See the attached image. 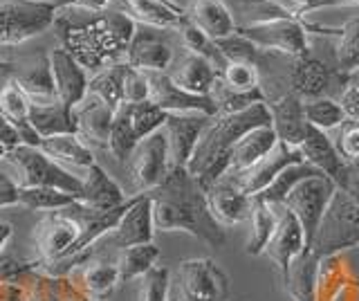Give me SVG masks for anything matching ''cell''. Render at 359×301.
<instances>
[{
    "label": "cell",
    "instance_id": "24",
    "mask_svg": "<svg viewBox=\"0 0 359 301\" xmlns=\"http://www.w3.org/2000/svg\"><path fill=\"white\" fill-rule=\"evenodd\" d=\"M207 203L213 218H216L222 227L238 225L245 218H250L252 211V198L245 196L238 187H236L229 175L220 178L216 185L207 189Z\"/></svg>",
    "mask_w": 359,
    "mask_h": 301
},
{
    "label": "cell",
    "instance_id": "8",
    "mask_svg": "<svg viewBox=\"0 0 359 301\" xmlns=\"http://www.w3.org/2000/svg\"><path fill=\"white\" fill-rule=\"evenodd\" d=\"M236 32L243 34L245 39H250L263 52L285 54V57L292 59L310 54L308 27L297 18H278V20H265V23H254V25H241L236 27Z\"/></svg>",
    "mask_w": 359,
    "mask_h": 301
},
{
    "label": "cell",
    "instance_id": "29",
    "mask_svg": "<svg viewBox=\"0 0 359 301\" xmlns=\"http://www.w3.org/2000/svg\"><path fill=\"white\" fill-rule=\"evenodd\" d=\"M0 115L16 128L22 144L39 147L41 138L36 135V131H34L29 124V102L11 76H7L3 88H0Z\"/></svg>",
    "mask_w": 359,
    "mask_h": 301
},
{
    "label": "cell",
    "instance_id": "12",
    "mask_svg": "<svg viewBox=\"0 0 359 301\" xmlns=\"http://www.w3.org/2000/svg\"><path fill=\"white\" fill-rule=\"evenodd\" d=\"M153 205L149 194H137V200L133 203V207L121 216V220L112 227L108 234H104L95 245L93 252L97 248H115V250H126L133 245H144V243H153Z\"/></svg>",
    "mask_w": 359,
    "mask_h": 301
},
{
    "label": "cell",
    "instance_id": "20",
    "mask_svg": "<svg viewBox=\"0 0 359 301\" xmlns=\"http://www.w3.org/2000/svg\"><path fill=\"white\" fill-rule=\"evenodd\" d=\"M9 76L18 83V88L22 91V95L27 97L29 104L45 106V104L59 102L48 54H39V57L22 63L20 68H14V63H11Z\"/></svg>",
    "mask_w": 359,
    "mask_h": 301
},
{
    "label": "cell",
    "instance_id": "55",
    "mask_svg": "<svg viewBox=\"0 0 359 301\" xmlns=\"http://www.w3.org/2000/svg\"><path fill=\"white\" fill-rule=\"evenodd\" d=\"M0 301H22V288L14 281H0Z\"/></svg>",
    "mask_w": 359,
    "mask_h": 301
},
{
    "label": "cell",
    "instance_id": "62",
    "mask_svg": "<svg viewBox=\"0 0 359 301\" xmlns=\"http://www.w3.org/2000/svg\"><path fill=\"white\" fill-rule=\"evenodd\" d=\"M355 164H357V169H359V162H355Z\"/></svg>",
    "mask_w": 359,
    "mask_h": 301
},
{
    "label": "cell",
    "instance_id": "57",
    "mask_svg": "<svg viewBox=\"0 0 359 301\" xmlns=\"http://www.w3.org/2000/svg\"><path fill=\"white\" fill-rule=\"evenodd\" d=\"M341 79H344V86H351V88H357V91H359V68L341 74Z\"/></svg>",
    "mask_w": 359,
    "mask_h": 301
},
{
    "label": "cell",
    "instance_id": "30",
    "mask_svg": "<svg viewBox=\"0 0 359 301\" xmlns=\"http://www.w3.org/2000/svg\"><path fill=\"white\" fill-rule=\"evenodd\" d=\"M123 3H126V14L135 23L155 29H177L187 16V12L171 0H123Z\"/></svg>",
    "mask_w": 359,
    "mask_h": 301
},
{
    "label": "cell",
    "instance_id": "27",
    "mask_svg": "<svg viewBox=\"0 0 359 301\" xmlns=\"http://www.w3.org/2000/svg\"><path fill=\"white\" fill-rule=\"evenodd\" d=\"M81 182H83V192H81V198H79V203L88 209L108 211V209H115V207L123 205L128 200L126 194H123V189L112 180L97 162L83 171Z\"/></svg>",
    "mask_w": 359,
    "mask_h": 301
},
{
    "label": "cell",
    "instance_id": "40",
    "mask_svg": "<svg viewBox=\"0 0 359 301\" xmlns=\"http://www.w3.org/2000/svg\"><path fill=\"white\" fill-rule=\"evenodd\" d=\"M135 147H137V138H135V131L130 124L128 108H126V104H121L115 110V117H112L108 151L112 153V158H115L117 162H126V160H130Z\"/></svg>",
    "mask_w": 359,
    "mask_h": 301
},
{
    "label": "cell",
    "instance_id": "53",
    "mask_svg": "<svg viewBox=\"0 0 359 301\" xmlns=\"http://www.w3.org/2000/svg\"><path fill=\"white\" fill-rule=\"evenodd\" d=\"M56 9L74 7V9H88V12H104L112 0H52Z\"/></svg>",
    "mask_w": 359,
    "mask_h": 301
},
{
    "label": "cell",
    "instance_id": "38",
    "mask_svg": "<svg viewBox=\"0 0 359 301\" xmlns=\"http://www.w3.org/2000/svg\"><path fill=\"white\" fill-rule=\"evenodd\" d=\"M160 259V248L155 243H144V245H133V248L121 250L117 259V270H119V281H130L146 274L153 265H157Z\"/></svg>",
    "mask_w": 359,
    "mask_h": 301
},
{
    "label": "cell",
    "instance_id": "46",
    "mask_svg": "<svg viewBox=\"0 0 359 301\" xmlns=\"http://www.w3.org/2000/svg\"><path fill=\"white\" fill-rule=\"evenodd\" d=\"M128 108V117H130V124L135 131V138H137V144L149 138L151 133L160 131L166 121V115L162 108H157L151 102H140V104H126Z\"/></svg>",
    "mask_w": 359,
    "mask_h": 301
},
{
    "label": "cell",
    "instance_id": "4",
    "mask_svg": "<svg viewBox=\"0 0 359 301\" xmlns=\"http://www.w3.org/2000/svg\"><path fill=\"white\" fill-rule=\"evenodd\" d=\"M359 248V192L334 189L330 205L314 234L310 254L319 261L328 256Z\"/></svg>",
    "mask_w": 359,
    "mask_h": 301
},
{
    "label": "cell",
    "instance_id": "3",
    "mask_svg": "<svg viewBox=\"0 0 359 301\" xmlns=\"http://www.w3.org/2000/svg\"><path fill=\"white\" fill-rule=\"evenodd\" d=\"M272 126V113L267 102L252 104L250 108L231 115L211 117L209 126L200 135V142L187 164V171L205 189L216 185L231 171V149L243 135L254 128Z\"/></svg>",
    "mask_w": 359,
    "mask_h": 301
},
{
    "label": "cell",
    "instance_id": "28",
    "mask_svg": "<svg viewBox=\"0 0 359 301\" xmlns=\"http://www.w3.org/2000/svg\"><path fill=\"white\" fill-rule=\"evenodd\" d=\"M187 18L213 41L231 36L236 27H238L233 20V14L222 0H191L187 9Z\"/></svg>",
    "mask_w": 359,
    "mask_h": 301
},
{
    "label": "cell",
    "instance_id": "48",
    "mask_svg": "<svg viewBox=\"0 0 359 301\" xmlns=\"http://www.w3.org/2000/svg\"><path fill=\"white\" fill-rule=\"evenodd\" d=\"M140 102H149V81H146L144 70L130 68L128 65L126 76H123V104H140Z\"/></svg>",
    "mask_w": 359,
    "mask_h": 301
},
{
    "label": "cell",
    "instance_id": "23",
    "mask_svg": "<svg viewBox=\"0 0 359 301\" xmlns=\"http://www.w3.org/2000/svg\"><path fill=\"white\" fill-rule=\"evenodd\" d=\"M67 276L72 279V283L90 301H106L121 283L117 263H110L106 259H95V254L86 259L81 265H76L74 270L67 272Z\"/></svg>",
    "mask_w": 359,
    "mask_h": 301
},
{
    "label": "cell",
    "instance_id": "47",
    "mask_svg": "<svg viewBox=\"0 0 359 301\" xmlns=\"http://www.w3.org/2000/svg\"><path fill=\"white\" fill-rule=\"evenodd\" d=\"M171 272L164 265H153L140 276V301H168Z\"/></svg>",
    "mask_w": 359,
    "mask_h": 301
},
{
    "label": "cell",
    "instance_id": "21",
    "mask_svg": "<svg viewBox=\"0 0 359 301\" xmlns=\"http://www.w3.org/2000/svg\"><path fill=\"white\" fill-rule=\"evenodd\" d=\"M267 108L272 113V128L278 142L299 149L308 131V121L303 115V99L287 91L274 99H267Z\"/></svg>",
    "mask_w": 359,
    "mask_h": 301
},
{
    "label": "cell",
    "instance_id": "16",
    "mask_svg": "<svg viewBox=\"0 0 359 301\" xmlns=\"http://www.w3.org/2000/svg\"><path fill=\"white\" fill-rule=\"evenodd\" d=\"M299 162H306L301 151L278 142L274 151L265 155L261 162H256L254 166H250V169H245V171H229L227 175L245 196L252 198L258 192H263V189L272 182L280 171L287 169L290 164H299Z\"/></svg>",
    "mask_w": 359,
    "mask_h": 301
},
{
    "label": "cell",
    "instance_id": "10",
    "mask_svg": "<svg viewBox=\"0 0 359 301\" xmlns=\"http://www.w3.org/2000/svg\"><path fill=\"white\" fill-rule=\"evenodd\" d=\"M168 171H171V162H168V147L164 131H155L149 138H144L130 155V178L133 187L137 194H149L155 187H160Z\"/></svg>",
    "mask_w": 359,
    "mask_h": 301
},
{
    "label": "cell",
    "instance_id": "43",
    "mask_svg": "<svg viewBox=\"0 0 359 301\" xmlns=\"http://www.w3.org/2000/svg\"><path fill=\"white\" fill-rule=\"evenodd\" d=\"M220 83L231 93L254 95L261 91V70L252 63H227L220 72ZM265 95V93H263Z\"/></svg>",
    "mask_w": 359,
    "mask_h": 301
},
{
    "label": "cell",
    "instance_id": "26",
    "mask_svg": "<svg viewBox=\"0 0 359 301\" xmlns=\"http://www.w3.org/2000/svg\"><path fill=\"white\" fill-rule=\"evenodd\" d=\"M166 72L177 88H182V91L191 95H200V97H211L213 86L220 79L218 70L213 68L207 59L198 57L194 52H184V57Z\"/></svg>",
    "mask_w": 359,
    "mask_h": 301
},
{
    "label": "cell",
    "instance_id": "59",
    "mask_svg": "<svg viewBox=\"0 0 359 301\" xmlns=\"http://www.w3.org/2000/svg\"><path fill=\"white\" fill-rule=\"evenodd\" d=\"M339 5H359V0H339Z\"/></svg>",
    "mask_w": 359,
    "mask_h": 301
},
{
    "label": "cell",
    "instance_id": "49",
    "mask_svg": "<svg viewBox=\"0 0 359 301\" xmlns=\"http://www.w3.org/2000/svg\"><path fill=\"white\" fill-rule=\"evenodd\" d=\"M334 147L346 162H359V124L346 121L339 138L334 140Z\"/></svg>",
    "mask_w": 359,
    "mask_h": 301
},
{
    "label": "cell",
    "instance_id": "19",
    "mask_svg": "<svg viewBox=\"0 0 359 301\" xmlns=\"http://www.w3.org/2000/svg\"><path fill=\"white\" fill-rule=\"evenodd\" d=\"M16 283L22 288V301H90L67 274L54 276L39 267L25 270Z\"/></svg>",
    "mask_w": 359,
    "mask_h": 301
},
{
    "label": "cell",
    "instance_id": "39",
    "mask_svg": "<svg viewBox=\"0 0 359 301\" xmlns=\"http://www.w3.org/2000/svg\"><path fill=\"white\" fill-rule=\"evenodd\" d=\"M177 32H180V39H182V46H184L187 52H194V54H198V57L207 59V61L213 65V68L218 70V74L224 70V65H227V61H224L222 52L218 50L216 41L209 39V36L205 34V32H202L198 25L191 23V20H189L187 16H184L182 23H180Z\"/></svg>",
    "mask_w": 359,
    "mask_h": 301
},
{
    "label": "cell",
    "instance_id": "52",
    "mask_svg": "<svg viewBox=\"0 0 359 301\" xmlns=\"http://www.w3.org/2000/svg\"><path fill=\"white\" fill-rule=\"evenodd\" d=\"M18 205V187L7 171L0 169V209Z\"/></svg>",
    "mask_w": 359,
    "mask_h": 301
},
{
    "label": "cell",
    "instance_id": "32",
    "mask_svg": "<svg viewBox=\"0 0 359 301\" xmlns=\"http://www.w3.org/2000/svg\"><path fill=\"white\" fill-rule=\"evenodd\" d=\"M278 138L272 126H261L243 135L231 149V171H245L274 151Z\"/></svg>",
    "mask_w": 359,
    "mask_h": 301
},
{
    "label": "cell",
    "instance_id": "45",
    "mask_svg": "<svg viewBox=\"0 0 359 301\" xmlns=\"http://www.w3.org/2000/svg\"><path fill=\"white\" fill-rule=\"evenodd\" d=\"M339 34V46H337V65L341 74L359 68V18H351L339 29H332Z\"/></svg>",
    "mask_w": 359,
    "mask_h": 301
},
{
    "label": "cell",
    "instance_id": "36",
    "mask_svg": "<svg viewBox=\"0 0 359 301\" xmlns=\"http://www.w3.org/2000/svg\"><path fill=\"white\" fill-rule=\"evenodd\" d=\"M312 175H319V171L314 169L312 164L308 162H299V164H290L287 169L280 171L272 182H269L263 192H258L256 200H261V203H267V205H274V207H280L285 203V198L290 196V192L294 189L301 180H306V178H312ZM323 175V173H321Z\"/></svg>",
    "mask_w": 359,
    "mask_h": 301
},
{
    "label": "cell",
    "instance_id": "15",
    "mask_svg": "<svg viewBox=\"0 0 359 301\" xmlns=\"http://www.w3.org/2000/svg\"><path fill=\"white\" fill-rule=\"evenodd\" d=\"M149 81V102L162 108L164 113H200L207 117L218 115V106L211 97L191 95L177 88L168 72H146Z\"/></svg>",
    "mask_w": 359,
    "mask_h": 301
},
{
    "label": "cell",
    "instance_id": "11",
    "mask_svg": "<svg viewBox=\"0 0 359 301\" xmlns=\"http://www.w3.org/2000/svg\"><path fill=\"white\" fill-rule=\"evenodd\" d=\"M79 232H81V225H79V220L67 209L48 211L34 225L32 232L34 248H36V256L34 259L39 261V265L61 259L67 252V248L76 241Z\"/></svg>",
    "mask_w": 359,
    "mask_h": 301
},
{
    "label": "cell",
    "instance_id": "7",
    "mask_svg": "<svg viewBox=\"0 0 359 301\" xmlns=\"http://www.w3.org/2000/svg\"><path fill=\"white\" fill-rule=\"evenodd\" d=\"M334 182L325 175H312L301 180L285 198L283 207L290 209L294 218L299 220V225L303 229V239H306V252L308 254L312 248L314 234L319 229V222L325 214V209L330 205V198L334 194Z\"/></svg>",
    "mask_w": 359,
    "mask_h": 301
},
{
    "label": "cell",
    "instance_id": "35",
    "mask_svg": "<svg viewBox=\"0 0 359 301\" xmlns=\"http://www.w3.org/2000/svg\"><path fill=\"white\" fill-rule=\"evenodd\" d=\"M317 256L301 254L299 259L292 261L290 274L285 281V290L294 301H317V270H319Z\"/></svg>",
    "mask_w": 359,
    "mask_h": 301
},
{
    "label": "cell",
    "instance_id": "2",
    "mask_svg": "<svg viewBox=\"0 0 359 301\" xmlns=\"http://www.w3.org/2000/svg\"><path fill=\"white\" fill-rule=\"evenodd\" d=\"M153 225L160 232H187L209 248L227 243V227L213 218L207 192L187 169H171L166 180L149 192Z\"/></svg>",
    "mask_w": 359,
    "mask_h": 301
},
{
    "label": "cell",
    "instance_id": "50",
    "mask_svg": "<svg viewBox=\"0 0 359 301\" xmlns=\"http://www.w3.org/2000/svg\"><path fill=\"white\" fill-rule=\"evenodd\" d=\"M272 3H276L292 18L301 20L306 14L314 12V9L330 7V5H339V0H272Z\"/></svg>",
    "mask_w": 359,
    "mask_h": 301
},
{
    "label": "cell",
    "instance_id": "33",
    "mask_svg": "<svg viewBox=\"0 0 359 301\" xmlns=\"http://www.w3.org/2000/svg\"><path fill=\"white\" fill-rule=\"evenodd\" d=\"M29 124L34 131H36V135L41 140L76 133L74 119H72V108L61 102L45 104V106L29 104Z\"/></svg>",
    "mask_w": 359,
    "mask_h": 301
},
{
    "label": "cell",
    "instance_id": "54",
    "mask_svg": "<svg viewBox=\"0 0 359 301\" xmlns=\"http://www.w3.org/2000/svg\"><path fill=\"white\" fill-rule=\"evenodd\" d=\"M0 144L9 151V149H14V147H18V144H22L20 142V135L16 133V128L9 124V121L0 115Z\"/></svg>",
    "mask_w": 359,
    "mask_h": 301
},
{
    "label": "cell",
    "instance_id": "13",
    "mask_svg": "<svg viewBox=\"0 0 359 301\" xmlns=\"http://www.w3.org/2000/svg\"><path fill=\"white\" fill-rule=\"evenodd\" d=\"M166 32L168 29L137 25L123 63L144 72H166L173 63V43Z\"/></svg>",
    "mask_w": 359,
    "mask_h": 301
},
{
    "label": "cell",
    "instance_id": "37",
    "mask_svg": "<svg viewBox=\"0 0 359 301\" xmlns=\"http://www.w3.org/2000/svg\"><path fill=\"white\" fill-rule=\"evenodd\" d=\"M126 63H115L93 74L88 83V93L97 95L101 102L117 110L123 104V76H126Z\"/></svg>",
    "mask_w": 359,
    "mask_h": 301
},
{
    "label": "cell",
    "instance_id": "58",
    "mask_svg": "<svg viewBox=\"0 0 359 301\" xmlns=\"http://www.w3.org/2000/svg\"><path fill=\"white\" fill-rule=\"evenodd\" d=\"M9 70H11V63L0 59V72H7V74H9Z\"/></svg>",
    "mask_w": 359,
    "mask_h": 301
},
{
    "label": "cell",
    "instance_id": "25",
    "mask_svg": "<svg viewBox=\"0 0 359 301\" xmlns=\"http://www.w3.org/2000/svg\"><path fill=\"white\" fill-rule=\"evenodd\" d=\"M332 81V72L321 59L306 54V57L292 59L290 68V91L299 95L303 102L325 97Z\"/></svg>",
    "mask_w": 359,
    "mask_h": 301
},
{
    "label": "cell",
    "instance_id": "9",
    "mask_svg": "<svg viewBox=\"0 0 359 301\" xmlns=\"http://www.w3.org/2000/svg\"><path fill=\"white\" fill-rule=\"evenodd\" d=\"M177 301H227L229 276L213 259H187L177 265Z\"/></svg>",
    "mask_w": 359,
    "mask_h": 301
},
{
    "label": "cell",
    "instance_id": "60",
    "mask_svg": "<svg viewBox=\"0 0 359 301\" xmlns=\"http://www.w3.org/2000/svg\"><path fill=\"white\" fill-rule=\"evenodd\" d=\"M5 153H7V149L3 147V144H0V160H5Z\"/></svg>",
    "mask_w": 359,
    "mask_h": 301
},
{
    "label": "cell",
    "instance_id": "51",
    "mask_svg": "<svg viewBox=\"0 0 359 301\" xmlns=\"http://www.w3.org/2000/svg\"><path fill=\"white\" fill-rule=\"evenodd\" d=\"M339 106L346 115V121L359 124V91L357 88H351V86L344 88V93L339 97Z\"/></svg>",
    "mask_w": 359,
    "mask_h": 301
},
{
    "label": "cell",
    "instance_id": "56",
    "mask_svg": "<svg viewBox=\"0 0 359 301\" xmlns=\"http://www.w3.org/2000/svg\"><path fill=\"white\" fill-rule=\"evenodd\" d=\"M11 234H14V225H11L9 220L0 218V254H3V248H5V243L11 239Z\"/></svg>",
    "mask_w": 359,
    "mask_h": 301
},
{
    "label": "cell",
    "instance_id": "14",
    "mask_svg": "<svg viewBox=\"0 0 359 301\" xmlns=\"http://www.w3.org/2000/svg\"><path fill=\"white\" fill-rule=\"evenodd\" d=\"M211 117L200 113H168L164 121V135L168 147V162L171 169H187V164L194 155L200 135L209 126Z\"/></svg>",
    "mask_w": 359,
    "mask_h": 301
},
{
    "label": "cell",
    "instance_id": "42",
    "mask_svg": "<svg viewBox=\"0 0 359 301\" xmlns=\"http://www.w3.org/2000/svg\"><path fill=\"white\" fill-rule=\"evenodd\" d=\"M76 196L65 194L61 189L52 187H29V189H18V205L32 211H54V209H67L76 203Z\"/></svg>",
    "mask_w": 359,
    "mask_h": 301
},
{
    "label": "cell",
    "instance_id": "17",
    "mask_svg": "<svg viewBox=\"0 0 359 301\" xmlns=\"http://www.w3.org/2000/svg\"><path fill=\"white\" fill-rule=\"evenodd\" d=\"M112 117H115V110L101 102V99L93 93H88L81 102L72 106V119H74L76 135L88 149H106L108 151Z\"/></svg>",
    "mask_w": 359,
    "mask_h": 301
},
{
    "label": "cell",
    "instance_id": "5",
    "mask_svg": "<svg viewBox=\"0 0 359 301\" xmlns=\"http://www.w3.org/2000/svg\"><path fill=\"white\" fill-rule=\"evenodd\" d=\"M5 162L9 164V175L16 182L18 189L29 187H52L61 189L65 194H72L81 198L83 182L81 178L72 175L61 164L50 160L39 147H29V144H18V147L9 149L5 153Z\"/></svg>",
    "mask_w": 359,
    "mask_h": 301
},
{
    "label": "cell",
    "instance_id": "22",
    "mask_svg": "<svg viewBox=\"0 0 359 301\" xmlns=\"http://www.w3.org/2000/svg\"><path fill=\"white\" fill-rule=\"evenodd\" d=\"M50 68L54 76V88H56V97L59 102L65 106H76L81 99L88 95V74L81 65L76 63L72 54H67L61 46L54 48L50 54Z\"/></svg>",
    "mask_w": 359,
    "mask_h": 301
},
{
    "label": "cell",
    "instance_id": "18",
    "mask_svg": "<svg viewBox=\"0 0 359 301\" xmlns=\"http://www.w3.org/2000/svg\"><path fill=\"white\" fill-rule=\"evenodd\" d=\"M306 252V239H303V229L299 225V220L294 218L290 209L280 207V218L272 241L267 243V248L263 254H267V259L276 265V270L280 274V281H287L290 265L294 259Z\"/></svg>",
    "mask_w": 359,
    "mask_h": 301
},
{
    "label": "cell",
    "instance_id": "34",
    "mask_svg": "<svg viewBox=\"0 0 359 301\" xmlns=\"http://www.w3.org/2000/svg\"><path fill=\"white\" fill-rule=\"evenodd\" d=\"M283 207V205H280ZM280 207L261 203V200L252 198V211H250V220H252V234L250 241H247L245 252L250 256H261L267 248V243L272 241L278 218H280Z\"/></svg>",
    "mask_w": 359,
    "mask_h": 301
},
{
    "label": "cell",
    "instance_id": "44",
    "mask_svg": "<svg viewBox=\"0 0 359 301\" xmlns=\"http://www.w3.org/2000/svg\"><path fill=\"white\" fill-rule=\"evenodd\" d=\"M218 50L222 52V57L227 63H252L261 70V65L267 59V52L258 50L250 39H245L238 32H233L231 36L216 41Z\"/></svg>",
    "mask_w": 359,
    "mask_h": 301
},
{
    "label": "cell",
    "instance_id": "31",
    "mask_svg": "<svg viewBox=\"0 0 359 301\" xmlns=\"http://www.w3.org/2000/svg\"><path fill=\"white\" fill-rule=\"evenodd\" d=\"M39 149L45 155H48L50 160H54L56 164H61L63 169H65V166H70V169L86 171L88 166L95 164V153H93V149H88L86 144L79 140L76 133L45 138V140H41Z\"/></svg>",
    "mask_w": 359,
    "mask_h": 301
},
{
    "label": "cell",
    "instance_id": "6",
    "mask_svg": "<svg viewBox=\"0 0 359 301\" xmlns=\"http://www.w3.org/2000/svg\"><path fill=\"white\" fill-rule=\"evenodd\" d=\"M52 0H0V46H20L54 25Z\"/></svg>",
    "mask_w": 359,
    "mask_h": 301
},
{
    "label": "cell",
    "instance_id": "61",
    "mask_svg": "<svg viewBox=\"0 0 359 301\" xmlns=\"http://www.w3.org/2000/svg\"><path fill=\"white\" fill-rule=\"evenodd\" d=\"M168 301H177V297L173 295V297H168Z\"/></svg>",
    "mask_w": 359,
    "mask_h": 301
},
{
    "label": "cell",
    "instance_id": "41",
    "mask_svg": "<svg viewBox=\"0 0 359 301\" xmlns=\"http://www.w3.org/2000/svg\"><path fill=\"white\" fill-rule=\"evenodd\" d=\"M303 115H306L308 126H314L323 133L341 128L346 124V115L339 106V102H334L330 97H319L303 102Z\"/></svg>",
    "mask_w": 359,
    "mask_h": 301
},
{
    "label": "cell",
    "instance_id": "1",
    "mask_svg": "<svg viewBox=\"0 0 359 301\" xmlns=\"http://www.w3.org/2000/svg\"><path fill=\"white\" fill-rule=\"evenodd\" d=\"M61 48L72 54L83 70L99 72L126 59L128 43L137 23L126 12H88V9H56L54 25Z\"/></svg>",
    "mask_w": 359,
    "mask_h": 301
}]
</instances>
